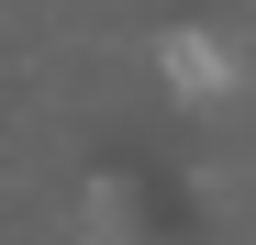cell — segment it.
Instances as JSON below:
<instances>
[{"instance_id": "cell-1", "label": "cell", "mask_w": 256, "mask_h": 245, "mask_svg": "<svg viewBox=\"0 0 256 245\" xmlns=\"http://www.w3.org/2000/svg\"><path fill=\"white\" fill-rule=\"evenodd\" d=\"M156 78H167V90H178V100H223L234 90V56H223V34H200V22H178V34H167V45H156Z\"/></svg>"}]
</instances>
